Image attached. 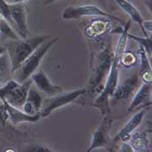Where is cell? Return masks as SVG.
Here are the masks:
<instances>
[{"instance_id":"6da1fadb","label":"cell","mask_w":152,"mask_h":152,"mask_svg":"<svg viewBox=\"0 0 152 152\" xmlns=\"http://www.w3.org/2000/svg\"><path fill=\"white\" fill-rule=\"evenodd\" d=\"M49 38L50 36L48 35H38L32 37H27L22 40H19L13 52V57L12 58V72L18 70L24 60Z\"/></svg>"},{"instance_id":"7a4b0ae2","label":"cell","mask_w":152,"mask_h":152,"mask_svg":"<svg viewBox=\"0 0 152 152\" xmlns=\"http://www.w3.org/2000/svg\"><path fill=\"white\" fill-rule=\"evenodd\" d=\"M118 65L119 63L114 58L112 59L105 86L92 104V106L97 108L100 110L102 115H105L106 113L110 112V109L109 106V99L110 96H113L118 84V75H119Z\"/></svg>"},{"instance_id":"3957f363","label":"cell","mask_w":152,"mask_h":152,"mask_svg":"<svg viewBox=\"0 0 152 152\" xmlns=\"http://www.w3.org/2000/svg\"><path fill=\"white\" fill-rule=\"evenodd\" d=\"M58 37L52 38L50 41L46 40L45 43H43L40 46L38 47L31 55H30L24 60V62L21 64L20 68L18 69V70H20V77H19L18 83H23L26 79L30 78L31 76L34 72H36V70L39 67L41 62L43 61L47 52L58 42Z\"/></svg>"},{"instance_id":"277c9868","label":"cell","mask_w":152,"mask_h":152,"mask_svg":"<svg viewBox=\"0 0 152 152\" xmlns=\"http://www.w3.org/2000/svg\"><path fill=\"white\" fill-rule=\"evenodd\" d=\"M86 16H98V17H105L111 20H116L123 24L125 23L123 20L116 16L108 14L107 12H104L99 7L96 5H82L77 7H68L63 12V18L64 19H78L83 17Z\"/></svg>"},{"instance_id":"5b68a950","label":"cell","mask_w":152,"mask_h":152,"mask_svg":"<svg viewBox=\"0 0 152 152\" xmlns=\"http://www.w3.org/2000/svg\"><path fill=\"white\" fill-rule=\"evenodd\" d=\"M85 93H86L85 89H79V90H76V91H70L68 93L57 95L55 97L51 98L48 102V104L41 111H39L40 117H48L56 109H58V108H61L63 106L69 104L70 103H72L73 101H75L76 99H77L80 96H82Z\"/></svg>"},{"instance_id":"8992f818","label":"cell","mask_w":152,"mask_h":152,"mask_svg":"<svg viewBox=\"0 0 152 152\" xmlns=\"http://www.w3.org/2000/svg\"><path fill=\"white\" fill-rule=\"evenodd\" d=\"M10 12L12 21L16 26L19 35L23 38L28 37V27H27V11L23 3L9 4Z\"/></svg>"},{"instance_id":"52a82bcc","label":"cell","mask_w":152,"mask_h":152,"mask_svg":"<svg viewBox=\"0 0 152 152\" xmlns=\"http://www.w3.org/2000/svg\"><path fill=\"white\" fill-rule=\"evenodd\" d=\"M31 78L37 89L41 92L46 94L47 96H54L63 92V88L58 85L52 84L44 70H41L34 72L31 76Z\"/></svg>"},{"instance_id":"ba28073f","label":"cell","mask_w":152,"mask_h":152,"mask_svg":"<svg viewBox=\"0 0 152 152\" xmlns=\"http://www.w3.org/2000/svg\"><path fill=\"white\" fill-rule=\"evenodd\" d=\"M32 80L31 78H28L23 83H19L16 88H14L12 91L9 94L5 96L4 99L7 103H9L11 105L19 108L23 106V103L25 102L27 98V95L29 92L30 88L31 87L32 84ZM2 100V99H1Z\"/></svg>"},{"instance_id":"9c48e42d","label":"cell","mask_w":152,"mask_h":152,"mask_svg":"<svg viewBox=\"0 0 152 152\" xmlns=\"http://www.w3.org/2000/svg\"><path fill=\"white\" fill-rule=\"evenodd\" d=\"M140 83V79L137 72H135L121 84H117V89L113 94L116 99H128L137 90Z\"/></svg>"},{"instance_id":"30bf717a","label":"cell","mask_w":152,"mask_h":152,"mask_svg":"<svg viewBox=\"0 0 152 152\" xmlns=\"http://www.w3.org/2000/svg\"><path fill=\"white\" fill-rule=\"evenodd\" d=\"M2 101L6 108V111L8 114V119L15 126L18 125L21 123H36L40 118V113L31 116V115L24 113L23 110H20L18 108L11 105L4 99H2Z\"/></svg>"},{"instance_id":"8fae6325","label":"cell","mask_w":152,"mask_h":152,"mask_svg":"<svg viewBox=\"0 0 152 152\" xmlns=\"http://www.w3.org/2000/svg\"><path fill=\"white\" fill-rule=\"evenodd\" d=\"M145 110H142L136 113L133 117L128 121V123L118 131L117 135L114 137V141L122 140L123 142H127L131 137V133L137 129L143 120V117L145 116Z\"/></svg>"},{"instance_id":"7c38bea8","label":"cell","mask_w":152,"mask_h":152,"mask_svg":"<svg viewBox=\"0 0 152 152\" xmlns=\"http://www.w3.org/2000/svg\"><path fill=\"white\" fill-rule=\"evenodd\" d=\"M43 104V98L39 92L30 88L27 98L23 104V111L24 113L33 116L39 113Z\"/></svg>"},{"instance_id":"4fadbf2b","label":"cell","mask_w":152,"mask_h":152,"mask_svg":"<svg viewBox=\"0 0 152 152\" xmlns=\"http://www.w3.org/2000/svg\"><path fill=\"white\" fill-rule=\"evenodd\" d=\"M152 85L151 83H144L142 84L139 90L135 94L130 105L128 108V112H132L133 110H137L140 105L144 104L149 98H151V94Z\"/></svg>"},{"instance_id":"5bb4252c","label":"cell","mask_w":152,"mask_h":152,"mask_svg":"<svg viewBox=\"0 0 152 152\" xmlns=\"http://www.w3.org/2000/svg\"><path fill=\"white\" fill-rule=\"evenodd\" d=\"M118 6L124 11V12H126L130 18L131 21H134L135 23H137L139 26H140L142 31L143 32L144 36H147V31L143 29L142 27V22L143 19L141 16V13L139 11L129 2V0H114Z\"/></svg>"},{"instance_id":"9a60e30c","label":"cell","mask_w":152,"mask_h":152,"mask_svg":"<svg viewBox=\"0 0 152 152\" xmlns=\"http://www.w3.org/2000/svg\"><path fill=\"white\" fill-rule=\"evenodd\" d=\"M110 125V123H108L107 120H104V122L101 124V125L96 129V130L92 134L91 138V144L90 148L87 150V151H92L95 149L100 148L104 146L107 143V138H106V132Z\"/></svg>"},{"instance_id":"2e32d148","label":"cell","mask_w":152,"mask_h":152,"mask_svg":"<svg viewBox=\"0 0 152 152\" xmlns=\"http://www.w3.org/2000/svg\"><path fill=\"white\" fill-rule=\"evenodd\" d=\"M110 24V20L105 19H96L91 23L85 30L86 35L91 37L102 36L109 31V26Z\"/></svg>"},{"instance_id":"e0dca14e","label":"cell","mask_w":152,"mask_h":152,"mask_svg":"<svg viewBox=\"0 0 152 152\" xmlns=\"http://www.w3.org/2000/svg\"><path fill=\"white\" fill-rule=\"evenodd\" d=\"M140 68H141V77L142 80L147 83H151V66L148 60V55L144 49L140 46Z\"/></svg>"},{"instance_id":"ac0fdd59","label":"cell","mask_w":152,"mask_h":152,"mask_svg":"<svg viewBox=\"0 0 152 152\" xmlns=\"http://www.w3.org/2000/svg\"><path fill=\"white\" fill-rule=\"evenodd\" d=\"M131 24V20L129 19L127 23H125V28L123 30L120 38L118 40L116 50H115V54L113 56V58L116 61L119 63L120 58L123 55V53L125 51V48H126V45H127V38H128V33H129V28Z\"/></svg>"},{"instance_id":"d6986e66","label":"cell","mask_w":152,"mask_h":152,"mask_svg":"<svg viewBox=\"0 0 152 152\" xmlns=\"http://www.w3.org/2000/svg\"><path fill=\"white\" fill-rule=\"evenodd\" d=\"M131 139V147L136 151H145L149 147V141L147 139V131L137 133Z\"/></svg>"},{"instance_id":"ffe728a7","label":"cell","mask_w":152,"mask_h":152,"mask_svg":"<svg viewBox=\"0 0 152 152\" xmlns=\"http://www.w3.org/2000/svg\"><path fill=\"white\" fill-rule=\"evenodd\" d=\"M12 71V58L8 51H4L0 55V82L9 77Z\"/></svg>"},{"instance_id":"44dd1931","label":"cell","mask_w":152,"mask_h":152,"mask_svg":"<svg viewBox=\"0 0 152 152\" xmlns=\"http://www.w3.org/2000/svg\"><path fill=\"white\" fill-rule=\"evenodd\" d=\"M128 37L133 39V40H135V41H137V42L140 45V46H142L144 49V50L146 51L147 55H148L149 57H151L152 40L151 36H149V37L145 36L144 37H142L131 35V34L128 33Z\"/></svg>"},{"instance_id":"7402d4cb","label":"cell","mask_w":152,"mask_h":152,"mask_svg":"<svg viewBox=\"0 0 152 152\" xmlns=\"http://www.w3.org/2000/svg\"><path fill=\"white\" fill-rule=\"evenodd\" d=\"M0 31H1L2 35L5 36L9 38H12V39L17 40V41L20 40L19 37L17 35V33L13 31L10 23H8L6 20H4L3 18L0 19Z\"/></svg>"},{"instance_id":"603a6c76","label":"cell","mask_w":152,"mask_h":152,"mask_svg":"<svg viewBox=\"0 0 152 152\" xmlns=\"http://www.w3.org/2000/svg\"><path fill=\"white\" fill-rule=\"evenodd\" d=\"M137 58L135 54H133L130 51H124L120 58L119 63H121L124 66L130 67L137 63Z\"/></svg>"},{"instance_id":"cb8c5ba5","label":"cell","mask_w":152,"mask_h":152,"mask_svg":"<svg viewBox=\"0 0 152 152\" xmlns=\"http://www.w3.org/2000/svg\"><path fill=\"white\" fill-rule=\"evenodd\" d=\"M0 16L11 24H14L11 17L10 6L4 0H0Z\"/></svg>"},{"instance_id":"d4e9b609","label":"cell","mask_w":152,"mask_h":152,"mask_svg":"<svg viewBox=\"0 0 152 152\" xmlns=\"http://www.w3.org/2000/svg\"><path fill=\"white\" fill-rule=\"evenodd\" d=\"M20 83L15 80H9L4 85L0 87V98L3 99L5 97L7 94H9L14 88H16Z\"/></svg>"},{"instance_id":"484cf974","label":"cell","mask_w":152,"mask_h":152,"mask_svg":"<svg viewBox=\"0 0 152 152\" xmlns=\"http://www.w3.org/2000/svg\"><path fill=\"white\" fill-rule=\"evenodd\" d=\"M8 119V114L6 111V108L4 104L3 103L2 104H0V124H4L5 122Z\"/></svg>"},{"instance_id":"4316f807","label":"cell","mask_w":152,"mask_h":152,"mask_svg":"<svg viewBox=\"0 0 152 152\" xmlns=\"http://www.w3.org/2000/svg\"><path fill=\"white\" fill-rule=\"evenodd\" d=\"M28 151H32V152H50L52 151L51 150L48 149L46 147L44 146H33L31 147L30 149H28Z\"/></svg>"},{"instance_id":"83f0119b","label":"cell","mask_w":152,"mask_h":152,"mask_svg":"<svg viewBox=\"0 0 152 152\" xmlns=\"http://www.w3.org/2000/svg\"><path fill=\"white\" fill-rule=\"evenodd\" d=\"M120 151H133V149H132V147L128 144V143H126L125 142L123 143V145H122V147H121V149H120Z\"/></svg>"},{"instance_id":"f1b7e54d","label":"cell","mask_w":152,"mask_h":152,"mask_svg":"<svg viewBox=\"0 0 152 152\" xmlns=\"http://www.w3.org/2000/svg\"><path fill=\"white\" fill-rule=\"evenodd\" d=\"M142 27L145 30H148L150 32L152 31V23L151 21H143L142 22Z\"/></svg>"},{"instance_id":"f546056e","label":"cell","mask_w":152,"mask_h":152,"mask_svg":"<svg viewBox=\"0 0 152 152\" xmlns=\"http://www.w3.org/2000/svg\"><path fill=\"white\" fill-rule=\"evenodd\" d=\"M8 4H21L28 0H4Z\"/></svg>"},{"instance_id":"4dcf8cb0","label":"cell","mask_w":152,"mask_h":152,"mask_svg":"<svg viewBox=\"0 0 152 152\" xmlns=\"http://www.w3.org/2000/svg\"><path fill=\"white\" fill-rule=\"evenodd\" d=\"M55 1H58V0H45V2H44V4H43V6H47V5H49V4H52L53 2H55Z\"/></svg>"},{"instance_id":"1f68e13d","label":"cell","mask_w":152,"mask_h":152,"mask_svg":"<svg viewBox=\"0 0 152 152\" xmlns=\"http://www.w3.org/2000/svg\"><path fill=\"white\" fill-rule=\"evenodd\" d=\"M7 50V49L5 48V47H4V46H0V55L1 54H3L4 51H6Z\"/></svg>"},{"instance_id":"d6a6232c","label":"cell","mask_w":152,"mask_h":152,"mask_svg":"<svg viewBox=\"0 0 152 152\" xmlns=\"http://www.w3.org/2000/svg\"><path fill=\"white\" fill-rule=\"evenodd\" d=\"M4 151H5V152L16 151V150H15V149H6V150H4Z\"/></svg>"},{"instance_id":"836d02e7","label":"cell","mask_w":152,"mask_h":152,"mask_svg":"<svg viewBox=\"0 0 152 152\" xmlns=\"http://www.w3.org/2000/svg\"><path fill=\"white\" fill-rule=\"evenodd\" d=\"M101 2H104V0H100Z\"/></svg>"},{"instance_id":"e575fe53","label":"cell","mask_w":152,"mask_h":152,"mask_svg":"<svg viewBox=\"0 0 152 152\" xmlns=\"http://www.w3.org/2000/svg\"><path fill=\"white\" fill-rule=\"evenodd\" d=\"M0 34H1V31H0Z\"/></svg>"}]
</instances>
